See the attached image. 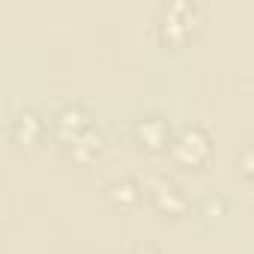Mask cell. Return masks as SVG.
Returning a JSON list of instances; mask_svg holds the SVG:
<instances>
[{
    "mask_svg": "<svg viewBox=\"0 0 254 254\" xmlns=\"http://www.w3.org/2000/svg\"><path fill=\"white\" fill-rule=\"evenodd\" d=\"M171 153H174V159H177L180 165L197 168V165H203V162L209 159V153H212L209 135H206L203 129H197V126H191V129H183V135L174 141Z\"/></svg>",
    "mask_w": 254,
    "mask_h": 254,
    "instance_id": "1",
    "label": "cell"
},
{
    "mask_svg": "<svg viewBox=\"0 0 254 254\" xmlns=\"http://www.w3.org/2000/svg\"><path fill=\"white\" fill-rule=\"evenodd\" d=\"M54 129H57V135H60L66 144H75L81 135H87V132H90V117L84 114V108L69 105V108H63V111L57 114Z\"/></svg>",
    "mask_w": 254,
    "mask_h": 254,
    "instance_id": "2",
    "label": "cell"
},
{
    "mask_svg": "<svg viewBox=\"0 0 254 254\" xmlns=\"http://www.w3.org/2000/svg\"><path fill=\"white\" fill-rule=\"evenodd\" d=\"M9 132H12V141L30 147V144H36V141L42 138V132H45V120H42L36 111L24 108V111L15 114V120H12V126H9Z\"/></svg>",
    "mask_w": 254,
    "mask_h": 254,
    "instance_id": "3",
    "label": "cell"
},
{
    "mask_svg": "<svg viewBox=\"0 0 254 254\" xmlns=\"http://www.w3.org/2000/svg\"><path fill=\"white\" fill-rule=\"evenodd\" d=\"M138 138L144 141L147 150H162L171 144V129L162 117H144L138 123Z\"/></svg>",
    "mask_w": 254,
    "mask_h": 254,
    "instance_id": "4",
    "label": "cell"
},
{
    "mask_svg": "<svg viewBox=\"0 0 254 254\" xmlns=\"http://www.w3.org/2000/svg\"><path fill=\"white\" fill-rule=\"evenodd\" d=\"M156 206H159L162 212H168V215L183 212V209H186V194H183V189L174 186V183H162V186L156 189Z\"/></svg>",
    "mask_w": 254,
    "mask_h": 254,
    "instance_id": "5",
    "label": "cell"
},
{
    "mask_svg": "<svg viewBox=\"0 0 254 254\" xmlns=\"http://www.w3.org/2000/svg\"><path fill=\"white\" fill-rule=\"evenodd\" d=\"M108 194L114 197V203H117V206H135V203L141 200V189H138V183H135V180H129V177H123V180L111 183Z\"/></svg>",
    "mask_w": 254,
    "mask_h": 254,
    "instance_id": "6",
    "label": "cell"
},
{
    "mask_svg": "<svg viewBox=\"0 0 254 254\" xmlns=\"http://www.w3.org/2000/svg\"><path fill=\"white\" fill-rule=\"evenodd\" d=\"M239 168H242V174H245V177H251V180H254V147H248V150L239 156Z\"/></svg>",
    "mask_w": 254,
    "mask_h": 254,
    "instance_id": "7",
    "label": "cell"
}]
</instances>
